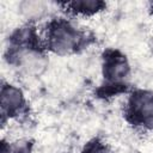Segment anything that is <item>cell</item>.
<instances>
[{
  "label": "cell",
  "mask_w": 153,
  "mask_h": 153,
  "mask_svg": "<svg viewBox=\"0 0 153 153\" xmlns=\"http://www.w3.org/2000/svg\"><path fill=\"white\" fill-rule=\"evenodd\" d=\"M54 44L56 47V49H71L75 43H76V35L71 30V27L68 26H61L59 27L54 36Z\"/></svg>",
  "instance_id": "6da1fadb"
},
{
  "label": "cell",
  "mask_w": 153,
  "mask_h": 153,
  "mask_svg": "<svg viewBox=\"0 0 153 153\" xmlns=\"http://www.w3.org/2000/svg\"><path fill=\"white\" fill-rule=\"evenodd\" d=\"M69 6H72V10H74L75 12H90L96 10L99 6V2H92V1H78V2H72L68 4Z\"/></svg>",
  "instance_id": "7a4b0ae2"
}]
</instances>
